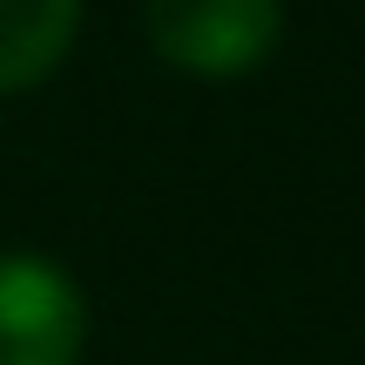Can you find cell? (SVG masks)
<instances>
[{"label":"cell","mask_w":365,"mask_h":365,"mask_svg":"<svg viewBox=\"0 0 365 365\" xmlns=\"http://www.w3.org/2000/svg\"><path fill=\"white\" fill-rule=\"evenodd\" d=\"M143 34L190 81H244L284 41V0H143Z\"/></svg>","instance_id":"1"},{"label":"cell","mask_w":365,"mask_h":365,"mask_svg":"<svg viewBox=\"0 0 365 365\" xmlns=\"http://www.w3.org/2000/svg\"><path fill=\"white\" fill-rule=\"evenodd\" d=\"M88 345V298L54 257L0 250V365H75Z\"/></svg>","instance_id":"2"},{"label":"cell","mask_w":365,"mask_h":365,"mask_svg":"<svg viewBox=\"0 0 365 365\" xmlns=\"http://www.w3.org/2000/svg\"><path fill=\"white\" fill-rule=\"evenodd\" d=\"M81 0H0V95L41 88L68 61Z\"/></svg>","instance_id":"3"}]
</instances>
